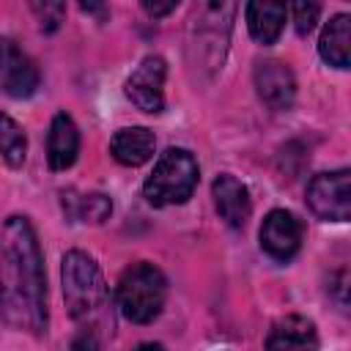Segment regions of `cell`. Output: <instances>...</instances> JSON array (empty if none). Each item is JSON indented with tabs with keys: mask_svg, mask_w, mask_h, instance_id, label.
I'll return each instance as SVG.
<instances>
[{
	"mask_svg": "<svg viewBox=\"0 0 351 351\" xmlns=\"http://www.w3.org/2000/svg\"><path fill=\"white\" fill-rule=\"evenodd\" d=\"M197 162L184 148H167L154 165L151 176L143 184V195L151 206H173L192 197L197 186Z\"/></svg>",
	"mask_w": 351,
	"mask_h": 351,
	"instance_id": "cell-4",
	"label": "cell"
},
{
	"mask_svg": "<svg viewBox=\"0 0 351 351\" xmlns=\"http://www.w3.org/2000/svg\"><path fill=\"white\" fill-rule=\"evenodd\" d=\"M134 351H165L159 343H143V346H137Z\"/></svg>",
	"mask_w": 351,
	"mask_h": 351,
	"instance_id": "cell-22",
	"label": "cell"
},
{
	"mask_svg": "<svg viewBox=\"0 0 351 351\" xmlns=\"http://www.w3.org/2000/svg\"><path fill=\"white\" fill-rule=\"evenodd\" d=\"M63 211L69 219L74 222H104L112 211V200L101 192H88V195H80V192H63Z\"/></svg>",
	"mask_w": 351,
	"mask_h": 351,
	"instance_id": "cell-16",
	"label": "cell"
},
{
	"mask_svg": "<svg viewBox=\"0 0 351 351\" xmlns=\"http://www.w3.org/2000/svg\"><path fill=\"white\" fill-rule=\"evenodd\" d=\"M30 8L38 16L41 30H47V33L58 30V25L63 22V14H66V5L63 3H33Z\"/></svg>",
	"mask_w": 351,
	"mask_h": 351,
	"instance_id": "cell-18",
	"label": "cell"
},
{
	"mask_svg": "<svg viewBox=\"0 0 351 351\" xmlns=\"http://www.w3.org/2000/svg\"><path fill=\"white\" fill-rule=\"evenodd\" d=\"M252 80H255V90L261 101L269 110L274 112L291 110L296 99V80H293V71L282 60H261L252 71Z\"/></svg>",
	"mask_w": 351,
	"mask_h": 351,
	"instance_id": "cell-8",
	"label": "cell"
},
{
	"mask_svg": "<svg viewBox=\"0 0 351 351\" xmlns=\"http://www.w3.org/2000/svg\"><path fill=\"white\" fill-rule=\"evenodd\" d=\"M247 27L258 44H274L285 25V5L280 3H247Z\"/></svg>",
	"mask_w": 351,
	"mask_h": 351,
	"instance_id": "cell-15",
	"label": "cell"
},
{
	"mask_svg": "<svg viewBox=\"0 0 351 351\" xmlns=\"http://www.w3.org/2000/svg\"><path fill=\"white\" fill-rule=\"evenodd\" d=\"M38 69L33 58L11 38H0V90L11 99H27L38 88Z\"/></svg>",
	"mask_w": 351,
	"mask_h": 351,
	"instance_id": "cell-6",
	"label": "cell"
},
{
	"mask_svg": "<svg viewBox=\"0 0 351 351\" xmlns=\"http://www.w3.org/2000/svg\"><path fill=\"white\" fill-rule=\"evenodd\" d=\"M71 351H101L96 332L93 329H80L77 337L71 340Z\"/></svg>",
	"mask_w": 351,
	"mask_h": 351,
	"instance_id": "cell-20",
	"label": "cell"
},
{
	"mask_svg": "<svg viewBox=\"0 0 351 351\" xmlns=\"http://www.w3.org/2000/svg\"><path fill=\"white\" fill-rule=\"evenodd\" d=\"M0 313L14 329H47L44 258L27 217H8L0 228Z\"/></svg>",
	"mask_w": 351,
	"mask_h": 351,
	"instance_id": "cell-1",
	"label": "cell"
},
{
	"mask_svg": "<svg viewBox=\"0 0 351 351\" xmlns=\"http://www.w3.org/2000/svg\"><path fill=\"white\" fill-rule=\"evenodd\" d=\"M165 74L167 63L159 55H148L140 60V66L126 80V96L129 101L143 112H162L165 107Z\"/></svg>",
	"mask_w": 351,
	"mask_h": 351,
	"instance_id": "cell-7",
	"label": "cell"
},
{
	"mask_svg": "<svg viewBox=\"0 0 351 351\" xmlns=\"http://www.w3.org/2000/svg\"><path fill=\"white\" fill-rule=\"evenodd\" d=\"M0 156L8 167H22L25 165V156H27V140H25V132L22 126L0 112Z\"/></svg>",
	"mask_w": 351,
	"mask_h": 351,
	"instance_id": "cell-17",
	"label": "cell"
},
{
	"mask_svg": "<svg viewBox=\"0 0 351 351\" xmlns=\"http://www.w3.org/2000/svg\"><path fill=\"white\" fill-rule=\"evenodd\" d=\"M115 299L132 324H151L165 307L167 280L154 263H134L121 274Z\"/></svg>",
	"mask_w": 351,
	"mask_h": 351,
	"instance_id": "cell-3",
	"label": "cell"
},
{
	"mask_svg": "<svg viewBox=\"0 0 351 351\" xmlns=\"http://www.w3.org/2000/svg\"><path fill=\"white\" fill-rule=\"evenodd\" d=\"M211 195H214V206H217L219 217H222L230 228H241V225L250 219V211H252L250 192H247V186H244L236 176L222 173V176L214 181Z\"/></svg>",
	"mask_w": 351,
	"mask_h": 351,
	"instance_id": "cell-11",
	"label": "cell"
},
{
	"mask_svg": "<svg viewBox=\"0 0 351 351\" xmlns=\"http://www.w3.org/2000/svg\"><path fill=\"white\" fill-rule=\"evenodd\" d=\"M266 351H318L315 324L304 315H285L274 321L266 335Z\"/></svg>",
	"mask_w": 351,
	"mask_h": 351,
	"instance_id": "cell-10",
	"label": "cell"
},
{
	"mask_svg": "<svg viewBox=\"0 0 351 351\" xmlns=\"http://www.w3.org/2000/svg\"><path fill=\"white\" fill-rule=\"evenodd\" d=\"M307 206L321 219L346 222L351 217V178H348V170L318 173L307 184Z\"/></svg>",
	"mask_w": 351,
	"mask_h": 351,
	"instance_id": "cell-5",
	"label": "cell"
},
{
	"mask_svg": "<svg viewBox=\"0 0 351 351\" xmlns=\"http://www.w3.org/2000/svg\"><path fill=\"white\" fill-rule=\"evenodd\" d=\"M154 132L145 129V126H126V129H118L110 140V151L112 156L126 165V167H140L145 165L151 156H154Z\"/></svg>",
	"mask_w": 351,
	"mask_h": 351,
	"instance_id": "cell-13",
	"label": "cell"
},
{
	"mask_svg": "<svg viewBox=\"0 0 351 351\" xmlns=\"http://www.w3.org/2000/svg\"><path fill=\"white\" fill-rule=\"evenodd\" d=\"M176 5H178V3H173V0H170V3H151V0L143 3V8H145L151 16H165V14H170Z\"/></svg>",
	"mask_w": 351,
	"mask_h": 351,
	"instance_id": "cell-21",
	"label": "cell"
},
{
	"mask_svg": "<svg viewBox=\"0 0 351 351\" xmlns=\"http://www.w3.org/2000/svg\"><path fill=\"white\" fill-rule=\"evenodd\" d=\"M318 52L329 66L348 69V55H351V16L337 14L329 19V25L321 33Z\"/></svg>",
	"mask_w": 351,
	"mask_h": 351,
	"instance_id": "cell-14",
	"label": "cell"
},
{
	"mask_svg": "<svg viewBox=\"0 0 351 351\" xmlns=\"http://www.w3.org/2000/svg\"><path fill=\"white\" fill-rule=\"evenodd\" d=\"M261 247L274 261H291L302 247V222L296 214L285 208L269 211L261 225Z\"/></svg>",
	"mask_w": 351,
	"mask_h": 351,
	"instance_id": "cell-9",
	"label": "cell"
},
{
	"mask_svg": "<svg viewBox=\"0 0 351 351\" xmlns=\"http://www.w3.org/2000/svg\"><path fill=\"white\" fill-rule=\"evenodd\" d=\"M63 277V299L69 307V315L80 324H88L85 329H99L107 324L110 313V291L104 285V277L96 266V261L80 250H71L63 255L60 266Z\"/></svg>",
	"mask_w": 351,
	"mask_h": 351,
	"instance_id": "cell-2",
	"label": "cell"
},
{
	"mask_svg": "<svg viewBox=\"0 0 351 351\" xmlns=\"http://www.w3.org/2000/svg\"><path fill=\"white\" fill-rule=\"evenodd\" d=\"M77 154H80V129L71 121V115L58 112L47 134V162L52 170H66L74 165Z\"/></svg>",
	"mask_w": 351,
	"mask_h": 351,
	"instance_id": "cell-12",
	"label": "cell"
},
{
	"mask_svg": "<svg viewBox=\"0 0 351 351\" xmlns=\"http://www.w3.org/2000/svg\"><path fill=\"white\" fill-rule=\"evenodd\" d=\"M291 14H293L296 33H299V36H307V33L315 27V22H318L321 8H318L315 3H293V5H291Z\"/></svg>",
	"mask_w": 351,
	"mask_h": 351,
	"instance_id": "cell-19",
	"label": "cell"
}]
</instances>
